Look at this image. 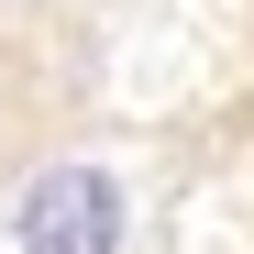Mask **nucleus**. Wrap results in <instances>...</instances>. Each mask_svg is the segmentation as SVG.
<instances>
[{
	"label": "nucleus",
	"mask_w": 254,
	"mask_h": 254,
	"mask_svg": "<svg viewBox=\"0 0 254 254\" xmlns=\"http://www.w3.org/2000/svg\"><path fill=\"white\" fill-rule=\"evenodd\" d=\"M22 254H122V188L100 166H45L22 188Z\"/></svg>",
	"instance_id": "1"
}]
</instances>
